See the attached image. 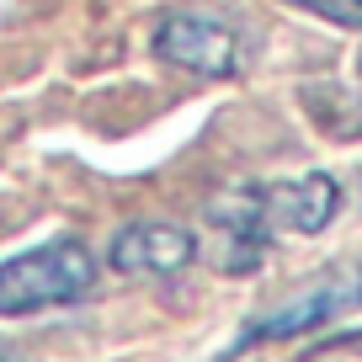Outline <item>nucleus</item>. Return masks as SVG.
Listing matches in <instances>:
<instances>
[{
  "mask_svg": "<svg viewBox=\"0 0 362 362\" xmlns=\"http://www.w3.org/2000/svg\"><path fill=\"white\" fill-rule=\"evenodd\" d=\"M96 283V256L75 235H59L0 261V315H27L48 304H75Z\"/></svg>",
  "mask_w": 362,
  "mask_h": 362,
  "instance_id": "nucleus-1",
  "label": "nucleus"
},
{
  "mask_svg": "<svg viewBox=\"0 0 362 362\" xmlns=\"http://www.w3.org/2000/svg\"><path fill=\"white\" fill-rule=\"evenodd\" d=\"M351 309H362V272H357V267H341V272H330L325 283H315L309 293H298V298H288V304L267 309L261 320H250V325L235 336V346H229L218 362L240 357V351L256 346V341H293V336H309V330L330 325V320L351 315Z\"/></svg>",
  "mask_w": 362,
  "mask_h": 362,
  "instance_id": "nucleus-2",
  "label": "nucleus"
},
{
  "mask_svg": "<svg viewBox=\"0 0 362 362\" xmlns=\"http://www.w3.org/2000/svg\"><path fill=\"white\" fill-rule=\"evenodd\" d=\"M149 48H155V59L208 80H229L240 69V37L214 16H165L149 37Z\"/></svg>",
  "mask_w": 362,
  "mask_h": 362,
  "instance_id": "nucleus-3",
  "label": "nucleus"
},
{
  "mask_svg": "<svg viewBox=\"0 0 362 362\" xmlns=\"http://www.w3.org/2000/svg\"><path fill=\"white\" fill-rule=\"evenodd\" d=\"M250 203H256L261 224L267 229H288V235H320L330 224L341 203L336 176L325 170H309L298 181H267V187H250Z\"/></svg>",
  "mask_w": 362,
  "mask_h": 362,
  "instance_id": "nucleus-4",
  "label": "nucleus"
},
{
  "mask_svg": "<svg viewBox=\"0 0 362 362\" xmlns=\"http://www.w3.org/2000/svg\"><path fill=\"white\" fill-rule=\"evenodd\" d=\"M192 256H197V240L181 224H128L117 229L112 250H107V261L117 272H149V277H170Z\"/></svg>",
  "mask_w": 362,
  "mask_h": 362,
  "instance_id": "nucleus-5",
  "label": "nucleus"
},
{
  "mask_svg": "<svg viewBox=\"0 0 362 362\" xmlns=\"http://www.w3.org/2000/svg\"><path fill=\"white\" fill-rule=\"evenodd\" d=\"M304 112L325 128L330 139H357L362 134V102L341 86H309L304 90Z\"/></svg>",
  "mask_w": 362,
  "mask_h": 362,
  "instance_id": "nucleus-6",
  "label": "nucleus"
},
{
  "mask_svg": "<svg viewBox=\"0 0 362 362\" xmlns=\"http://www.w3.org/2000/svg\"><path fill=\"white\" fill-rule=\"evenodd\" d=\"M288 6H298V11H309V16H325L330 27L362 33V0H288Z\"/></svg>",
  "mask_w": 362,
  "mask_h": 362,
  "instance_id": "nucleus-7",
  "label": "nucleus"
},
{
  "mask_svg": "<svg viewBox=\"0 0 362 362\" xmlns=\"http://www.w3.org/2000/svg\"><path fill=\"white\" fill-rule=\"evenodd\" d=\"M0 362H16V351H11V346H6V341H0Z\"/></svg>",
  "mask_w": 362,
  "mask_h": 362,
  "instance_id": "nucleus-8",
  "label": "nucleus"
}]
</instances>
